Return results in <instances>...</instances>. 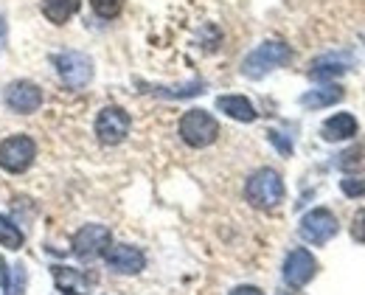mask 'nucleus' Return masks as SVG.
<instances>
[{
  "label": "nucleus",
  "mask_w": 365,
  "mask_h": 295,
  "mask_svg": "<svg viewBox=\"0 0 365 295\" xmlns=\"http://www.w3.org/2000/svg\"><path fill=\"white\" fill-rule=\"evenodd\" d=\"M245 197L253 208H262V211H270L278 208L284 202V180L275 169H259L250 175L247 186H245Z\"/></svg>",
  "instance_id": "obj_1"
},
{
  "label": "nucleus",
  "mask_w": 365,
  "mask_h": 295,
  "mask_svg": "<svg viewBox=\"0 0 365 295\" xmlns=\"http://www.w3.org/2000/svg\"><path fill=\"white\" fill-rule=\"evenodd\" d=\"M220 135V124L205 110H188L180 118V138L194 149L211 147Z\"/></svg>",
  "instance_id": "obj_2"
},
{
  "label": "nucleus",
  "mask_w": 365,
  "mask_h": 295,
  "mask_svg": "<svg viewBox=\"0 0 365 295\" xmlns=\"http://www.w3.org/2000/svg\"><path fill=\"white\" fill-rule=\"evenodd\" d=\"M289 56H292V53H289V48H287L284 43H264V46H259V48L250 51V53L245 56L242 73H245L247 79H262V76H267L270 71L287 65Z\"/></svg>",
  "instance_id": "obj_3"
},
{
  "label": "nucleus",
  "mask_w": 365,
  "mask_h": 295,
  "mask_svg": "<svg viewBox=\"0 0 365 295\" xmlns=\"http://www.w3.org/2000/svg\"><path fill=\"white\" fill-rule=\"evenodd\" d=\"M37 157V144L29 135H11L0 144V169L9 175H23Z\"/></svg>",
  "instance_id": "obj_4"
},
{
  "label": "nucleus",
  "mask_w": 365,
  "mask_h": 295,
  "mask_svg": "<svg viewBox=\"0 0 365 295\" xmlns=\"http://www.w3.org/2000/svg\"><path fill=\"white\" fill-rule=\"evenodd\" d=\"M53 68L59 73V79L79 90L85 88L93 79V62L88 53H79V51H62V53H53Z\"/></svg>",
  "instance_id": "obj_5"
},
{
  "label": "nucleus",
  "mask_w": 365,
  "mask_h": 295,
  "mask_svg": "<svg viewBox=\"0 0 365 295\" xmlns=\"http://www.w3.org/2000/svg\"><path fill=\"white\" fill-rule=\"evenodd\" d=\"M130 127H133V121H130V113L124 107H104L96 118V135L107 147L121 144L130 135Z\"/></svg>",
  "instance_id": "obj_6"
},
{
  "label": "nucleus",
  "mask_w": 365,
  "mask_h": 295,
  "mask_svg": "<svg viewBox=\"0 0 365 295\" xmlns=\"http://www.w3.org/2000/svg\"><path fill=\"white\" fill-rule=\"evenodd\" d=\"M3 101H6V107H9L11 113L29 115V113H34V110L43 104V90H40L34 82H29V79H17V82L6 85Z\"/></svg>",
  "instance_id": "obj_7"
},
{
  "label": "nucleus",
  "mask_w": 365,
  "mask_h": 295,
  "mask_svg": "<svg viewBox=\"0 0 365 295\" xmlns=\"http://www.w3.org/2000/svg\"><path fill=\"white\" fill-rule=\"evenodd\" d=\"M110 228L104 225H85L76 231L73 237V256L82 259V262H91L96 256H104L107 247H110Z\"/></svg>",
  "instance_id": "obj_8"
},
{
  "label": "nucleus",
  "mask_w": 365,
  "mask_h": 295,
  "mask_svg": "<svg viewBox=\"0 0 365 295\" xmlns=\"http://www.w3.org/2000/svg\"><path fill=\"white\" fill-rule=\"evenodd\" d=\"M337 231H340L337 217L329 208H315L301 219V237L312 245H326Z\"/></svg>",
  "instance_id": "obj_9"
},
{
  "label": "nucleus",
  "mask_w": 365,
  "mask_h": 295,
  "mask_svg": "<svg viewBox=\"0 0 365 295\" xmlns=\"http://www.w3.org/2000/svg\"><path fill=\"white\" fill-rule=\"evenodd\" d=\"M315 273H318V262H315V256L309 250H304V247L289 250V256L284 262V281L289 287H295V290L307 287L315 279Z\"/></svg>",
  "instance_id": "obj_10"
},
{
  "label": "nucleus",
  "mask_w": 365,
  "mask_h": 295,
  "mask_svg": "<svg viewBox=\"0 0 365 295\" xmlns=\"http://www.w3.org/2000/svg\"><path fill=\"white\" fill-rule=\"evenodd\" d=\"M104 262H107V267L115 270V273L135 276V273L143 270L146 256L133 245H110L107 247V253H104Z\"/></svg>",
  "instance_id": "obj_11"
},
{
  "label": "nucleus",
  "mask_w": 365,
  "mask_h": 295,
  "mask_svg": "<svg viewBox=\"0 0 365 295\" xmlns=\"http://www.w3.org/2000/svg\"><path fill=\"white\" fill-rule=\"evenodd\" d=\"M351 68V56L349 53H329V56H318L309 68V76L326 82V79H334V76H343L346 71Z\"/></svg>",
  "instance_id": "obj_12"
},
{
  "label": "nucleus",
  "mask_w": 365,
  "mask_h": 295,
  "mask_svg": "<svg viewBox=\"0 0 365 295\" xmlns=\"http://www.w3.org/2000/svg\"><path fill=\"white\" fill-rule=\"evenodd\" d=\"M320 135L326 141H346V138L357 135V118L351 113H337V115H331V118L323 121Z\"/></svg>",
  "instance_id": "obj_13"
},
{
  "label": "nucleus",
  "mask_w": 365,
  "mask_h": 295,
  "mask_svg": "<svg viewBox=\"0 0 365 295\" xmlns=\"http://www.w3.org/2000/svg\"><path fill=\"white\" fill-rule=\"evenodd\" d=\"M217 107H220V113H225L230 118H236V121H245V124H250V121H256V107L250 104V98L245 96H220L217 98Z\"/></svg>",
  "instance_id": "obj_14"
},
{
  "label": "nucleus",
  "mask_w": 365,
  "mask_h": 295,
  "mask_svg": "<svg viewBox=\"0 0 365 295\" xmlns=\"http://www.w3.org/2000/svg\"><path fill=\"white\" fill-rule=\"evenodd\" d=\"M0 281H3V295H26V281H29V273L23 264H14L9 267L0 256Z\"/></svg>",
  "instance_id": "obj_15"
},
{
  "label": "nucleus",
  "mask_w": 365,
  "mask_h": 295,
  "mask_svg": "<svg viewBox=\"0 0 365 295\" xmlns=\"http://www.w3.org/2000/svg\"><path fill=\"white\" fill-rule=\"evenodd\" d=\"M53 279H56V287L65 295H82L91 284L88 276H82L79 270H71V267H53Z\"/></svg>",
  "instance_id": "obj_16"
},
{
  "label": "nucleus",
  "mask_w": 365,
  "mask_h": 295,
  "mask_svg": "<svg viewBox=\"0 0 365 295\" xmlns=\"http://www.w3.org/2000/svg\"><path fill=\"white\" fill-rule=\"evenodd\" d=\"M82 0H43V14L53 26H65L76 11H79Z\"/></svg>",
  "instance_id": "obj_17"
},
{
  "label": "nucleus",
  "mask_w": 365,
  "mask_h": 295,
  "mask_svg": "<svg viewBox=\"0 0 365 295\" xmlns=\"http://www.w3.org/2000/svg\"><path fill=\"white\" fill-rule=\"evenodd\" d=\"M343 96H346V93H343L340 85H326V88L304 93V96H301V107H307V110H320V107H329V104L340 101Z\"/></svg>",
  "instance_id": "obj_18"
},
{
  "label": "nucleus",
  "mask_w": 365,
  "mask_h": 295,
  "mask_svg": "<svg viewBox=\"0 0 365 295\" xmlns=\"http://www.w3.org/2000/svg\"><path fill=\"white\" fill-rule=\"evenodd\" d=\"M0 245L9 247V250H20L23 247V231L6 214H0Z\"/></svg>",
  "instance_id": "obj_19"
},
{
  "label": "nucleus",
  "mask_w": 365,
  "mask_h": 295,
  "mask_svg": "<svg viewBox=\"0 0 365 295\" xmlns=\"http://www.w3.org/2000/svg\"><path fill=\"white\" fill-rule=\"evenodd\" d=\"M337 166H340L343 172H349V175H354V172H365V149L354 147V149H349V152H343V155H340V160H337Z\"/></svg>",
  "instance_id": "obj_20"
},
{
  "label": "nucleus",
  "mask_w": 365,
  "mask_h": 295,
  "mask_svg": "<svg viewBox=\"0 0 365 295\" xmlns=\"http://www.w3.org/2000/svg\"><path fill=\"white\" fill-rule=\"evenodd\" d=\"M149 93H155V96H169V98L197 96V93H202V82H191V85H182V88H149Z\"/></svg>",
  "instance_id": "obj_21"
},
{
  "label": "nucleus",
  "mask_w": 365,
  "mask_h": 295,
  "mask_svg": "<svg viewBox=\"0 0 365 295\" xmlns=\"http://www.w3.org/2000/svg\"><path fill=\"white\" fill-rule=\"evenodd\" d=\"M91 3H93V11L98 17H104V20L118 17L121 14V6H124V0H91Z\"/></svg>",
  "instance_id": "obj_22"
},
{
  "label": "nucleus",
  "mask_w": 365,
  "mask_h": 295,
  "mask_svg": "<svg viewBox=\"0 0 365 295\" xmlns=\"http://www.w3.org/2000/svg\"><path fill=\"white\" fill-rule=\"evenodd\" d=\"M340 186H343V195L346 197H365V177H354V175H349Z\"/></svg>",
  "instance_id": "obj_23"
},
{
  "label": "nucleus",
  "mask_w": 365,
  "mask_h": 295,
  "mask_svg": "<svg viewBox=\"0 0 365 295\" xmlns=\"http://www.w3.org/2000/svg\"><path fill=\"white\" fill-rule=\"evenodd\" d=\"M351 237H354L357 242H363V245H365V208H363V211H357V217H354V225H351Z\"/></svg>",
  "instance_id": "obj_24"
},
{
  "label": "nucleus",
  "mask_w": 365,
  "mask_h": 295,
  "mask_svg": "<svg viewBox=\"0 0 365 295\" xmlns=\"http://www.w3.org/2000/svg\"><path fill=\"white\" fill-rule=\"evenodd\" d=\"M267 135H270V141H273L275 147L281 149V152H284V155H289V152H292V144H289V141H284V138H281V133H267Z\"/></svg>",
  "instance_id": "obj_25"
},
{
  "label": "nucleus",
  "mask_w": 365,
  "mask_h": 295,
  "mask_svg": "<svg viewBox=\"0 0 365 295\" xmlns=\"http://www.w3.org/2000/svg\"><path fill=\"white\" fill-rule=\"evenodd\" d=\"M230 295H264L259 287H250V284H242V287H236Z\"/></svg>",
  "instance_id": "obj_26"
},
{
  "label": "nucleus",
  "mask_w": 365,
  "mask_h": 295,
  "mask_svg": "<svg viewBox=\"0 0 365 295\" xmlns=\"http://www.w3.org/2000/svg\"><path fill=\"white\" fill-rule=\"evenodd\" d=\"M6 46V23H3V14H0V51Z\"/></svg>",
  "instance_id": "obj_27"
}]
</instances>
